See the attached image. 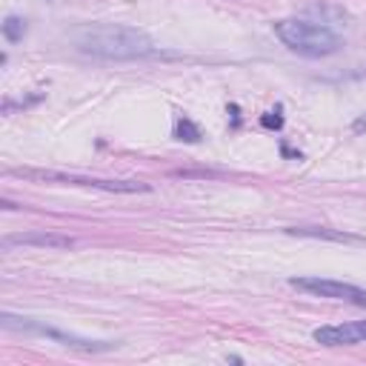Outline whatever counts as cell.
Listing matches in <instances>:
<instances>
[{
	"mask_svg": "<svg viewBox=\"0 0 366 366\" xmlns=\"http://www.w3.org/2000/svg\"><path fill=\"white\" fill-rule=\"evenodd\" d=\"M72 40H75L78 52L106 60H135L158 55V46L149 35L135 26H120V23H89L72 35Z\"/></svg>",
	"mask_w": 366,
	"mask_h": 366,
	"instance_id": "cell-1",
	"label": "cell"
},
{
	"mask_svg": "<svg viewBox=\"0 0 366 366\" xmlns=\"http://www.w3.org/2000/svg\"><path fill=\"white\" fill-rule=\"evenodd\" d=\"M275 35L289 46L292 52H298L303 58H329L335 55L344 40L338 38V32L321 26L309 17H286L275 23Z\"/></svg>",
	"mask_w": 366,
	"mask_h": 366,
	"instance_id": "cell-2",
	"label": "cell"
},
{
	"mask_svg": "<svg viewBox=\"0 0 366 366\" xmlns=\"http://www.w3.org/2000/svg\"><path fill=\"white\" fill-rule=\"evenodd\" d=\"M12 178H26L38 183H63V186H83V189H103V192H120V194H135V192H149V183L140 181H109V178H89L75 172H55V169H6Z\"/></svg>",
	"mask_w": 366,
	"mask_h": 366,
	"instance_id": "cell-3",
	"label": "cell"
},
{
	"mask_svg": "<svg viewBox=\"0 0 366 366\" xmlns=\"http://www.w3.org/2000/svg\"><path fill=\"white\" fill-rule=\"evenodd\" d=\"M289 283L295 289L312 292V295H318V298H332V301H347L355 306H366V289H360L355 283L329 281V278H292Z\"/></svg>",
	"mask_w": 366,
	"mask_h": 366,
	"instance_id": "cell-4",
	"label": "cell"
},
{
	"mask_svg": "<svg viewBox=\"0 0 366 366\" xmlns=\"http://www.w3.org/2000/svg\"><path fill=\"white\" fill-rule=\"evenodd\" d=\"M312 338L324 347H352V344H363L366 340V321H355V324H340V326H321L315 329Z\"/></svg>",
	"mask_w": 366,
	"mask_h": 366,
	"instance_id": "cell-5",
	"label": "cell"
},
{
	"mask_svg": "<svg viewBox=\"0 0 366 366\" xmlns=\"http://www.w3.org/2000/svg\"><path fill=\"white\" fill-rule=\"evenodd\" d=\"M0 247L6 252L12 247H46V249H69L75 247V240L66 238V235H58V232H26V235H6L0 240Z\"/></svg>",
	"mask_w": 366,
	"mask_h": 366,
	"instance_id": "cell-6",
	"label": "cell"
},
{
	"mask_svg": "<svg viewBox=\"0 0 366 366\" xmlns=\"http://www.w3.org/2000/svg\"><path fill=\"white\" fill-rule=\"evenodd\" d=\"M306 15H312L309 20L321 23V26H326V29H332V32H335V26H340V23L347 20V12H340V9L332 6V3H312V6H306Z\"/></svg>",
	"mask_w": 366,
	"mask_h": 366,
	"instance_id": "cell-7",
	"label": "cell"
},
{
	"mask_svg": "<svg viewBox=\"0 0 366 366\" xmlns=\"http://www.w3.org/2000/svg\"><path fill=\"white\" fill-rule=\"evenodd\" d=\"M175 138L178 140H186V143H198L201 140V129L194 126L189 117H181L178 124H175Z\"/></svg>",
	"mask_w": 366,
	"mask_h": 366,
	"instance_id": "cell-8",
	"label": "cell"
},
{
	"mask_svg": "<svg viewBox=\"0 0 366 366\" xmlns=\"http://www.w3.org/2000/svg\"><path fill=\"white\" fill-rule=\"evenodd\" d=\"M23 35H26V20H20V17H6L3 23V38L9 43H17L23 40Z\"/></svg>",
	"mask_w": 366,
	"mask_h": 366,
	"instance_id": "cell-9",
	"label": "cell"
},
{
	"mask_svg": "<svg viewBox=\"0 0 366 366\" xmlns=\"http://www.w3.org/2000/svg\"><path fill=\"white\" fill-rule=\"evenodd\" d=\"M263 126H281V117L275 112H269V115L263 117Z\"/></svg>",
	"mask_w": 366,
	"mask_h": 366,
	"instance_id": "cell-10",
	"label": "cell"
},
{
	"mask_svg": "<svg viewBox=\"0 0 366 366\" xmlns=\"http://www.w3.org/2000/svg\"><path fill=\"white\" fill-rule=\"evenodd\" d=\"M363 126H366V117H360V120H358V124H355V132H360Z\"/></svg>",
	"mask_w": 366,
	"mask_h": 366,
	"instance_id": "cell-11",
	"label": "cell"
}]
</instances>
